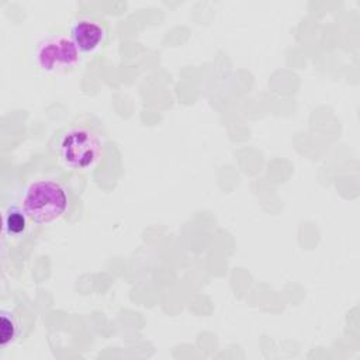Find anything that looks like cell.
<instances>
[{"mask_svg": "<svg viewBox=\"0 0 360 360\" xmlns=\"http://www.w3.org/2000/svg\"><path fill=\"white\" fill-rule=\"evenodd\" d=\"M103 152V136L86 125L70 127L59 139V159L70 170H89L94 167L101 159Z\"/></svg>", "mask_w": 360, "mask_h": 360, "instance_id": "cell-2", "label": "cell"}, {"mask_svg": "<svg viewBox=\"0 0 360 360\" xmlns=\"http://www.w3.org/2000/svg\"><path fill=\"white\" fill-rule=\"evenodd\" d=\"M20 336V322L15 315L8 309H1L0 322V346L6 347Z\"/></svg>", "mask_w": 360, "mask_h": 360, "instance_id": "cell-6", "label": "cell"}, {"mask_svg": "<svg viewBox=\"0 0 360 360\" xmlns=\"http://www.w3.org/2000/svg\"><path fill=\"white\" fill-rule=\"evenodd\" d=\"M82 52L70 37L49 35L37 46L35 62L42 72L60 73L75 68L80 60Z\"/></svg>", "mask_w": 360, "mask_h": 360, "instance_id": "cell-3", "label": "cell"}, {"mask_svg": "<svg viewBox=\"0 0 360 360\" xmlns=\"http://www.w3.org/2000/svg\"><path fill=\"white\" fill-rule=\"evenodd\" d=\"M107 31L103 24L94 20L82 18L70 25V38L82 53L97 51L104 42Z\"/></svg>", "mask_w": 360, "mask_h": 360, "instance_id": "cell-4", "label": "cell"}, {"mask_svg": "<svg viewBox=\"0 0 360 360\" xmlns=\"http://www.w3.org/2000/svg\"><path fill=\"white\" fill-rule=\"evenodd\" d=\"M21 207L31 222L49 225L68 212L69 195L59 181L41 179L27 186Z\"/></svg>", "mask_w": 360, "mask_h": 360, "instance_id": "cell-1", "label": "cell"}, {"mask_svg": "<svg viewBox=\"0 0 360 360\" xmlns=\"http://www.w3.org/2000/svg\"><path fill=\"white\" fill-rule=\"evenodd\" d=\"M27 219L28 217L22 207L20 208L17 205H11L3 217L4 232L10 236H20L27 229Z\"/></svg>", "mask_w": 360, "mask_h": 360, "instance_id": "cell-5", "label": "cell"}]
</instances>
